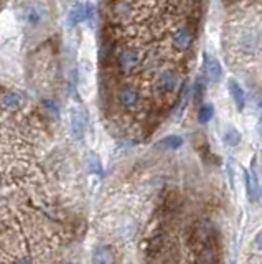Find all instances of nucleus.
I'll use <instances>...</instances> for the list:
<instances>
[{"instance_id":"nucleus-1","label":"nucleus","mask_w":262,"mask_h":264,"mask_svg":"<svg viewBox=\"0 0 262 264\" xmlns=\"http://www.w3.org/2000/svg\"><path fill=\"white\" fill-rule=\"evenodd\" d=\"M203 66H204V73L206 78L211 83H218L223 76V66H221L219 60L216 56L209 55V53H203Z\"/></svg>"},{"instance_id":"nucleus-2","label":"nucleus","mask_w":262,"mask_h":264,"mask_svg":"<svg viewBox=\"0 0 262 264\" xmlns=\"http://www.w3.org/2000/svg\"><path fill=\"white\" fill-rule=\"evenodd\" d=\"M69 127H71V136L74 141H81L84 136L86 129V116L83 111L73 109L69 114Z\"/></svg>"},{"instance_id":"nucleus-3","label":"nucleus","mask_w":262,"mask_h":264,"mask_svg":"<svg viewBox=\"0 0 262 264\" xmlns=\"http://www.w3.org/2000/svg\"><path fill=\"white\" fill-rule=\"evenodd\" d=\"M117 101H119V104L122 107H126V109H132V107H135L138 104V101H140V94H138V91L133 89L132 86H124L117 92Z\"/></svg>"},{"instance_id":"nucleus-4","label":"nucleus","mask_w":262,"mask_h":264,"mask_svg":"<svg viewBox=\"0 0 262 264\" xmlns=\"http://www.w3.org/2000/svg\"><path fill=\"white\" fill-rule=\"evenodd\" d=\"M23 106V97L15 91H5L0 94V107L5 111L15 112L22 109Z\"/></svg>"},{"instance_id":"nucleus-5","label":"nucleus","mask_w":262,"mask_h":264,"mask_svg":"<svg viewBox=\"0 0 262 264\" xmlns=\"http://www.w3.org/2000/svg\"><path fill=\"white\" fill-rule=\"evenodd\" d=\"M178 85V76L173 70H165L163 73H160V76L157 78L155 88L157 91L160 92H172Z\"/></svg>"},{"instance_id":"nucleus-6","label":"nucleus","mask_w":262,"mask_h":264,"mask_svg":"<svg viewBox=\"0 0 262 264\" xmlns=\"http://www.w3.org/2000/svg\"><path fill=\"white\" fill-rule=\"evenodd\" d=\"M140 53L133 48H124L119 53V65L122 71H131L140 63Z\"/></svg>"},{"instance_id":"nucleus-7","label":"nucleus","mask_w":262,"mask_h":264,"mask_svg":"<svg viewBox=\"0 0 262 264\" xmlns=\"http://www.w3.org/2000/svg\"><path fill=\"white\" fill-rule=\"evenodd\" d=\"M228 91H229L231 97H233L236 107H238L239 111H243L246 106V92L243 89V86L231 78V80H228Z\"/></svg>"},{"instance_id":"nucleus-8","label":"nucleus","mask_w":262,"mask_h":264,"mask_svg":"<svg viewBox=\"0 0 262 264\" xmlns=\"http://www.w3.org/2000/svg\"><path fill=\"white\" fill-rule=\"evenodd\" d=\"M172 43H173L175 48L180 50V51L190 48V45L193 43V33H192V30H190V28H180V30H177V32H175V35H173V38H172Z\"/></svg>"},{"instance_id":"nucleus-9","label":"nucleus","mask_w":262,"mask_h":264,"mask_svg":"<svg viewBox=\"0 0 262 264\" xmlns=\"http://www.w3.org/2000/svg\"><path fill=\"white\" fill-rule=\"evenodd\" d=\"M92 264H116V255L109 246H97L92 253Z\"/></svg>"},{"instance_id":"nucleus-10","label":"nucleus","mask_w":262,"mask_h":264,"mask_svg":"<svg viewBox=\"0 0 262 264\" xmlns=\"http://www.w3.org/2000/svg\"><path fill=\"white\" fill-rule=\"evenodd\" d=\"M46 17V10L40 5H32L25 10V20L28 25H40Z\"/></svg>"},{"instance_id":"nucleus-11","label":"nucleus","mask_w":262,"mask_h":264,"mask_svg":"<svg viewBox=\"0 0 262 264\" xmlns=\"http://www.w3.org/2000/svg\"><path fill=\"white\" fill-rule=\"evenodd\" d=\"M86 20V5L83 3H76L71 7L69 13H68V25L69 27H76L81 22Z\"/></svg>"},{"instance_id":"nucleus-12","label":"nucleus","mask_w":262,"mask_h":264,"mask_svg":"<svg viewBox=\"0 0 262 264\" xmlns=\"http://www.w3.org/2000/svg\"><path fill=\"white\" fill-rule=\"evenodd\" d=\"M183 146V137L177 136V134H172V136L163 137L160 142L157 144L158 149H163V151H177Z\"/></svg>"},{"instance_id":"nucleus-13","label":"nucleus","mask_w":262,"mask_h":264,"mask_svg":"<svg viewBox=\"0 0 262 264\" xmlns=\"http://www.w3.org/2000/svg\"><path fill=\"white\" fill-rule=\"evenodd\" d=\"M223 142L229 147H236L241 142V132L234 127L226 129L224 134H223Z\"/></svg>"},{"instance_id":"nucleus-14","label":"nucleus","mask_w":262,"mask_h":264,"mask_svg":"<svg viewBox=\"0 0 262 264\" xmlns=\"http://www.w3.org/2000/svg\"><path fill=\"white\" fill-rule=\"evenodd\" d=\"M42 107L51 119H55V121H58V119H60V112H61L60 111V104L55 99H43L42 101Z\"/></svg>"},{"instance_id":"nucleus-15","label":"nucleus","mask_w":262,"mask_h":264,"mask_svg":"<svg viewBox=\"0 0 262 264\" xmlns=\"http://www.w3.org/2000/svg\"><path fill=\"white\" fill-rule=\"evenodd\" d=\"M214 116V106L211 104H203L198 111V122L199 124H208Z\"/></svg>"},{"instance_id":"nucleus-16","label":"nucleus","mask_w":262,"mask_h":264,"mask_svg":"<svg viewBox=\"0 0 262 264\" xmlns=\"http://www.w3.org/2000/svg\"><path fill=\"white\" fill-rule=\"evenodd\" d=\"M86 165L91 174H101V160L94 152H89L86 155Z\"/></svg>"},{"instance_id":"nucleus-17","label":"nucleus","mask_w":262,"mask_h":264,"mask_svg":"<svg viewBox=\"0 0 262 264\" xmlns=\"http://www.w3.org/2000/svg\"><path fill=\"white\" fill-rule=\"evenodd\" d=\"M114 13L117 15V17H126V15H129V13H131V5L127 3V2H119V3H116Z\"/></svg>"},{"instance_id":"nucleus-18","label":"nucleus","mask_w":262,"mask_h":264,"mask_svg":"<svg viewBox=\"0 0 262 264\" xmlns=\"http://www.w3.org/2000/svg\"><path fill=\"white\" fill-rule=\"evenodd\" d=\"M244 177H246V190H248V196H249V200L253 201V198H254L253 178H251V175H249V172H248V170H246V172H244Z\"/></svg>"},{"instance_id":"nucleus-19","label":"nucleus","mask_w":262,"mask_h":264,"mask_svg":"<svg viewBox=\"0 0 262 264\" xmlns=\"http://www.w3.org/2000/svg\"><path fill=\"white\" fill-rule=\"evenodd\" d=\"M203 92H204V85H203V81H196V86H195V99H201L203 97Z\"/></svg>"},{"instance_id":"nucleus-20","label":"nucleus","mask_w":262,"mask_h":264,"mask_svg":"<svg viewBox=\"0 0 262 264\" xmlns=\"http://www.w3.org/2000/svg\"><path fill=\"white\" fill-rule=\"evenodd\" d=\"M94 18V5L91 2L86 3V20H92Z\"/></svg>"},{"instance_id":"nucleus-21","label":"nucleus","mask_w":262,"mask_h":264,"mask_svg":"<svg viewBox=\"0 0 262 264\" xmlns=\"http://www.w3.org/2000/svg\"><path fill=\"white\" fill-rule=\"evenodd\" d=\"M254 246L258 248L259 251H262V230L256 235V240H254Z\"/></svg>"},{"instance_id":"nucleus-22","label":"nucleus","mask_w":262,"mask_h":264,"mask_svg":"<svg viewBox=\"0 0 262 264\" xmlns=\"http://www.w3.org/2000/svg\"><path fill=\"white\" fill-rule=\"evenodd\" d=\"M12 264H33V263H32V260H30V258L22 256V258H17V260H13Z\"/></svg>"}]
</instances>
